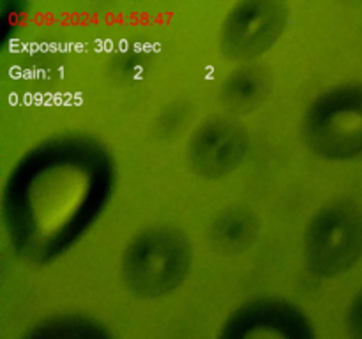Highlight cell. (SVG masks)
I'll return each instance as SVG.
<instances>
[{"mask_svg":"<svg viewBox=\"0 0 362 339\" xmlns=\"http://www.w3.org/2000/svg\"><path fill=\"white\" fill-rule=\"evenodd\" d=\"M112 189L113 162L98 140L67 134L41 141L4 187L11 247L34 263L53 260L95 221Z\"/></svg>","mask_w":362,"mask_h":339,"instance_id":"1","label":"cell"},{"mask_svg":"<svg viewBox=\"0 0 362 339\" xmlns=\"http://www.w3.org/2000/svg\"><path fill=\"white\" fill-rule=\"evenodd\" d=\"M191 267V247L175 226H152L134 237L122 260L126 286L141 299H159L179 288Z\"/></svg>","mask_w":362,"mask_h":339,"instance_id":"2","label":"cell"},{"mask_svg":"<svg viewBox=\"0 0 362 339\" xmlns=\"http://www.w3.org/2000/svg\"><path fill=\"white\" fill-rule=\"evenodd\" d=\"M308 147L325 159L362 155V83L338 85L308 108L303 124Z\"/></svg>","mask_w":362,"mask_h":339,"instance_id":"3","label":"cell"},{"mask_svg":"<svg viewBox=\"0 0 362 339\" xmlns=\"http://www.w3.org/2000/svg\"><path fill=\"white\" fill-rule=\"evenodd\" d=\"M362 256V212L352 203L322 208L306 232V260L313 274L334 278Z\"/></svg>","mask_w":362,"mask_h":339,"instance_id":"4","label":"cell"},{"mask_svg":"<svg viewBox=\"0 0 362 339\" xmlns=\"http://www.w3.org/2000/svg\"><path fill=\"white\" fill-rule=\"evenodd\" d=\"M218 339H317L311 321L293 304L258 299L244 304L223 325Z\"/></svg>","mask_w":362,"mask_h":339,"instance_id":"5","label":"cell"},{"mask_svg":"<svg viewBox=\"0 0 362 339\" xmlns=\"http://www.w3.org/2000/svg\"><path fill=\"white\" fill-rule=\"evenodd\" d=\"M288 13L283 4L255 0L232 9L223 28V49L237 60H250L272 48L285 32Z\"/></svg>","mask_w":362,"mask_h":339,"instance_id":"6","label":"cell"},{"mask_svg":"<svg viewBox=\"0 0 362 339\" xmlns=\"http://www.w3.org/2000/svg\"><path fill=\"white\" fill-rule=\"evenodd\" d=\"M247 134L233 120L214 119L194 131L189 145V159L200 175L218 179L232 173L244 161Z\"/></svg>","mask_w":362,"mask_h":339,"instance_id":"7","label":"cell"},{"mask_svg":"<svg viewBox=\"0 0 362 339\" xmlns=\"http://www.w3.org/2000/svg\"><path fill=\"white\" fill-rule=\"evenodd\" d=\"M257 219L251 212L235 208L219 215L212 225V240L225 253H243L257 239Z\"/></svg>","mask_w":362,"mask_h":339,"instance_id":"8","label":"cell"},{"mask_svg":"<svg viewBox=\"0 0 362 339\" xmlns=\"http://www.w3.org/2000/svg\"><path fill=\"white\" fill-rule=\"evenodd\" d=\"M23 339H113L103 325L81 314H62L35 325Z\"/></svg>","mask_w":362,"mask_h":339,"instance_id":"9","label":"cell"},{"mask_svg":"<svg viewBox=\"0 0 362 339\" xmlns=\"http://www.w3.org/2000/svg\"><path fill=\"white\" fill-rule=\"evenodd\" d=\"M265 87H267V81L258 71L243 69L233 74L232 80L226 85V99L235 108H255L257 102L264 99Z\"/></svg>","mask_w":362,"mask_h":339,"instance_id":"10","label":"cell"},{"mask_svg":"<svg viewBox=\"0 0 362 339\" xmlns=\"http://www.w3.org/2000/svg\"><path fill=\"white\" fill-rule=\"evenodd\" d=\"M349 331L352 339H362V292L357 293L349 307Z\"/></svg>","mask_w":362,"mask_h":339,"instance_id":"11","label":"cell"}]
</instances>
